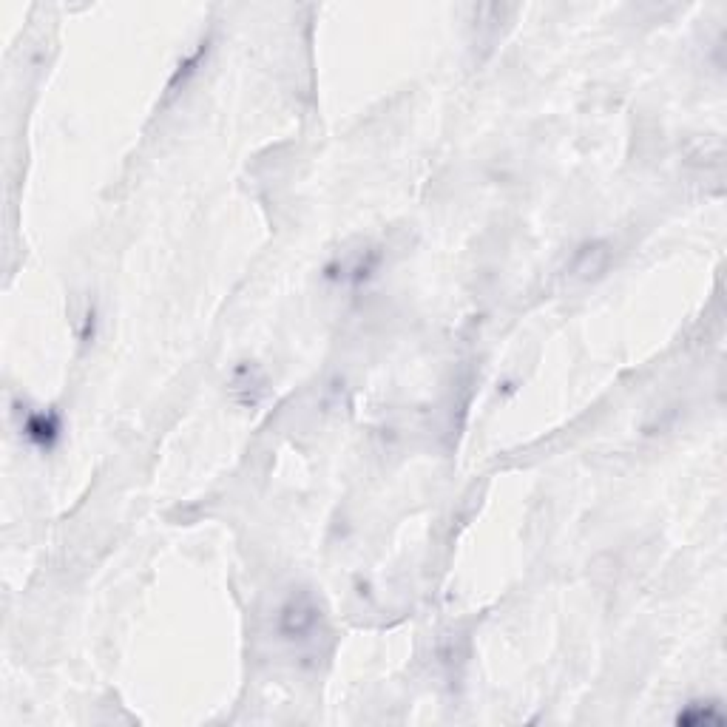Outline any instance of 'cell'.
I'll return each mask as SVG.
<instances>
[{
	"mask_svg": "<svg viewBox=\"0 0 727 727\" xmlns=\"http://www.w3.org/2000/svg\"><path fill=\"white\" fill-rule=\"evenodd\" d=\"M316 622H319V608L307 597L290 600L282 608V634L287 639H307V634H313Z\"/></svg>",
	"mask_w": 727,
	"mask_h": 727,
	"instance_id": "1",
	"label": "cell"
}]
</instances>
